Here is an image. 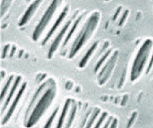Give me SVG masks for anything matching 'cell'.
<instances>
[{
  "label": "cell",
  "mask_w": 153,
  "mask_h": 128,
  "mask_svg": "<svg viewBox=\"0 0 153 128\" xmlns=\"http://www.w3.org/2000/svg\"><path fill=\"white\" fill-rule=\"evenodd\" d=\"M137 112H134L132 114V117H131V118L130 119V121H129V122L128 123V126H127V128H130L131 126H132L133 123H134L135 121V119H136V117H137Z\"/></svg>",
  "instance_id": "cell-23"
},
{
  "label": "cell",
  "mask_w": 153,
  "mask_h": 128,
  "mask_svg": "<svg viewBox=\"0 0 153 128\" xmlns=\"http://www.w3.org/2000/svg\"><path fill=\"white\" fill-rule=\"evenodd\" d=\"M99 20L100 12L98 11H95L89 17L71 45V50L69 54V59L75 57L78 51L91 37L95 30L97 29Z\"/></svg>",
  "instance_id": "cell-2"
},
{
  "label": "cell",
  "mask_w": 153,
  "mask_h": 128,
  "mask_svg": "<svg viewBox=\"0 0 153 128\" xmlns=\"http://www.w3.org/2000/svg\"><path fill=\"white\" fill-rule=\"evenodd\" d=\"M121 9H122V6H120V7L118 8L117 10H116L114 15H113V18L112 19H113L114 21L117 20L118 17H119V15L120 14V12H121Z\"/></svg>",
  "instance_id": "cell-25"
},
{
  "label": "cell",
  "mask_w": 153,
  "mask_h": 128,
  "mask_svg": "<svg viewBox=\"0 0 153 128\" xmlns=\"http://www.w3.org/2000/svg\"><path fill=\"white\" fill-rule=\"evenodd\" d=\"M58 108H57L56 109L54 110L53 113L51 114V116H50V118L49 119V121H47V123H46L45 127H44V128H51V125H52V123H53V121H54V118H56V115L57 114H58Z\"/></svg>",
  "instance_id": "cell-20"
},
{
  "label": "cell",
  "mask_w": 153,
  "mask_h": 128,
  "mask_svg": "<svg viewBox=\"0 0 153 128\" xmlns=\"http://www.w3.org/2000/svg\"><path fill=\"white\" fill-rule=\"evenodd\" d=\"M26 88H27V83H24L22 85L20 89H19V92H18V93H17V96H16V97H15V99H14L13 102L11 106H10L9 110H8L7 114H6L5 117H4V118H3V120H2V123H1L2 125H5L6 123L8 122V120L10 118V117L12 116V115H13V114L15 108H16L17 105H18L19 100H20L24 92H25Z\"/></svg>",
  "instance_id": "cell-10"
},
{
  "label": "cell",
  "mask_w": 153,
  "mask_h": 128,
  "mask_svg": "<svg viewBox=\"0 0 153 128\" xmlns=\"http://www.w3.org/2000/svg\"><path fill=\"white\" fill-rule=\"evenodd\" d=\"M13 0H2L1 3V12H0V15H1V17L4 16V15L6 13L9 9L10 6H11Z\"/></svg>",
  "instance_id": "cell-17"
},
{
  "label": "cell",
  "mask_w": 153,
  "mask_h": 128,
  "mask_svg": "<svg viewBox=\"0 0 153 128\" xmlns=\"http://www.w3.org/2000/svg\"><path fill=\"white\" fill-rule=\"evenodd\" d=\"M85 15V13H83L80 16H79L77 18V19L74 21V23H73V25H72V27L71 28V29H70V30L68 32V34H67V35L66 37H65V39L64 41V42H63V44H62V48H64L65 46H66L67 43H68L69 41L70 40V39L71 38L72 35H73L74 32H75V30H76V29H77L78 25H79V23H80V21H82V18H83L84 16Z\"/></svg>",
  "instance_id": "cell-13"
},
{
  "label": "cell",
  "mask_w": 153,
  "mask_h": 128,
  "mask_svg": "<svg viewBox=\"0 0 153 128\" xmlns=\"http://www.w3.org/2000/svg\"><path fill=\"white\" fill-rule=\"evenodd\" d=\"M52 80L53 79H49V80H48L47 81H46L44 83H42V85L39 87L38 89L36 92V93L34 94L33 97V98L31 99V101H30L29 105H28V107L27 108V112H26V114H25V123L27 122V121L28 120V117H29L30 114V112H31L32 110L33 109L34 106H35V105H36L38 99L40 98V95L43 94L44 92L46 90V89H47L48 88V86L50 85V83H51Z\"/></svg>",
  "instance_id": "cell-8"
},
{
  "label": "cell",
  "mask_w": 153,
  "mask_h": 128,
  "mask_svg": "<svg viewBox=\"0 0 153 128\" xmlns=\"http://www.w3.org/2000/svg\"><path fill=\"white\" fill-rule=\"evenodd\" d=\"M152 66H153V53H152V55L151 56V58H150L149 64H148L147 70H146V74H148V73L150 72V71L151 70Z\"/></svg>",
  "instance_id": "cell-24"
},
{
  "label": "cell",
  "mask_w": 153,
  "mask_h": 128,
  "mask_svg": "<svg viewBox=\"0 0 153 128\" xmlns=\"http://www.w3.org/2000/svg\"><path fill=\"white\" fill-rule=\"evenodd\" d=\"M76 112H77V105H76V102H73L71 105V111H70V114L69 116H68V120H67L65 128H70V127H71V125L74 122V118H75Z\"/></svg>",
  "instance_id": "cell-15"
},
{
  "label": "cell",
  "mask_w": 153,
  "mask_h": 128,
  "mask_svg": "<svg viewBox=\"0 0 153 128\" xmlns=\"http://www.w3.org/2000/svg\"><path fill=\"white\" fill-rule=\"evenodd\" d=\"M108 114L107 113V112H103V113L102 114L101 116L100 117V118L98 119V122H97V124H96L94 128H100V127L101 126V125H102V123L104 122L105 119V118H106V117L108 116Z\"/></svg>",
  "instance_id": "cell-22"
},
{
  "label": "cell",
  "mask_w": 153,
  "mask_h": 128,
  "mask_svg": "<svg viewBox=\"0 0 153 128\" xmlns=\"http://www.w3.org/2000/svg\"><path fill=\"white\" fill-rule=\"evenodd\" d=\"M56 91V84L55 81L52 80L51 83L44 92L38 103L35 105L27 122L25 123L26 127H31L38 122L55 99Z\"/></svg>",
  "instance_id": "cell-1"
},
{
  "label": "cell",
  "mask_w": 153,
  "mask_h": 128,
  "mask_svg": "<svg viewBox=\"0 0 153 128\" xmlns=\"http://www.w3.org/2000/svg\"><path fill=\"white\" fill-rule=\"evenodd\" d=\"M70 103H71V100L70 99H67L66 102H65L64 108H63L62 113H61L60 118H59V121H58V125H57L56 128H62V127L63 123H64V121H65V117H66L67 112H68V110H69Z\"/></svg>",
  "instance_id": "cell-14"
},
{
  "label": "cell",
  "mask_w": 153,
  "mask_h": 128,
  "mask_svg": "<svg viewBox=\"0 0 153 128\" xmlns=\"http://www.w3.org/2000/svg\"><path fill=\"white\" fill-rule=\"evenodd\" d=\"M112 120H113V117L112 116H110V118H108V120L106 122L103 128H108L109 126H110V125L111 124V121H112Z\"/></svg>",
  "instance_id": "cell-27"
},
{
  "label": "cell",
  "mask_w": 153,
  "mask_h": 128,
  "mask_svg": "<svg viewBox=\"0 0 153 128\" xmlns=\"http://www.w3.org/2000/svg\"><path fill=\"white\" fill-rule=\"evenodd\" d=\"M78 13V11L76 12V13L74 14L73 16H72L71 18L66 23H65V25L62 27V30H61L60 32L58 33V36H57L55 38L53 42L51 43V46H50V48H49V53H48V58H49V59H52V57H53L54 53H55V52L57 50V49L58 48L59 45L60 44L61 42H62L63 37H64V36L65 35V34H66L67 31L68 30L69 28L70 27V26H71L72 21H73L74 19H75L76 15H77Z\"/></svg>",
  "instance_id": "cell-6"
},
{
  "label": "cell",
  "mask_w": 153,
  "mask_h": 128,
  "mask_svg": "<svg viewBox=\"0 0 153 128\" xmlns=\"http://www.w3.org/2000/svg\"><path fill=\"white\" fill-rule=\"evenodd\" d=\"M152 45V41L147 39L143 42L141 47L139 48L133 63L132 71H131L130 79L132 81H136L141 75L151 53Z\"/></svg>",
  "instance_id": "cell-3"
},
{
  "label": "cell",
  "mask_w": 153,
  "mask_h": 128,
  "mask_svg": "<svg viewBox=\"0 0 153 128\" xmlns=\"http://www.w3.org/2000/svg\"><path fill=\"white\" fill-rule=\"evenodd\" d=\"M111 51H112V50H111V49H110L108 51H106L103 55V56H102V57L100 59V60L97 62V65H96L95 68H94V72L95 73L97 72H98V70H99V69L101 68V66H102V65H103L104 62L105 61L107 60V59H108L109 57V56L110 55Z\"/></svg>",
  "instance_id": "cell-16"
},
{
  "label": "cell",
  "mask_w": 153,
  "mask_h": 128,
  "mask_svg": "<svg viewBox=\"0 0 153 128\" xmlns=\"http://www.w3.org/2000/svg\"><path fill=\"white\" fill-rule=\"evenodd\" d=\"M100 112V110L98 109V108H97V109L94 110V111L92 115H91L90 118H89V120L88 121V123H87L86 127H85V128H91V127H92L94 123L95 122L96 119L97 118V117L98 115H99Z\"/></svg>",
  "instance_id": "cell-19"
},
{
  "label": "cell",
  "mask_w": 153,
  "mask_h": 128,
  "mask_svg": "<svg viewBox=\"0 0 153 128\" xmlns=\"http://www.w3.org/2000/svg\"><path fill=\"white\" fill-rule=\"evenodd\" d=\"M62 1L63 0H52L49 7L45 10V13H44L42 18L40 19L38 25L35 28L32 36V39L34 42H37L40 39L44 30L49 25L51 19L53 18L54 14H55L56 10L58 9V8L60 7Z\"/></svg>",
  "instance_id": "cell-4"
},
{
  "label": "cell",
  "mask_w": 153,
  "mask_h": 128,
  "mask_svg": "<svg viewBox=\"0 0 153 128\" xmlns=\"http://www.w3.org/2000/svg\"><path fill=\"white\" fill-rule=\"evenodd\" d=\"M69 10V6H65V8H64V9H63V10L62 11V12H61V13H60V16H59L58 18L56 19V22L54 23L53 26L51 27V29H50L49 32H48V33H47V36L45 37V39H44L43 42L42 43V45H45L46 43H47V42H48V41H49L50 39H51V37L53 36V34H54V32L56 31V30L59 27V26L61 24V23H62L63 21H64V19H65V17H66L67 15L68 14Z\"/></svg>",
  "instance_id": "cell-9"
},
{
  "label": "cell",
  "mask_w": 153,
  "mask_h": 128,
  "mask_svg": "<svg viewBox=\"0 0 153 128\" xmlns=\"http://www.w3.org/2000/svg\"><path fill=\"white\" fill-rule=\"evenodd\" d=\"M117 125H118V120L117 118H114L112 121H111L110 128H117Z\"/></svg>",
  "instance_id": "cell-26"
},
{
  "label": "cell",
  "mask_w": 153,
  "mask_h": 128,
  "mask_svg": "<svg viewBox=\"0 0 153 128\" xmlns=\"http://www.w3.org/2000/svg\"><path fill=\"white\" fill-rule=\"evenodd\" d=\"M43 0H35L30 5L28 6L27 10H26L25 14L23 15L20 21H19L18 25L19 26H24L27 25V23L30 21L32 17L34 16L38 8L42 4Z\"/></svg>",
  "instance_id": "cell-7"
},
{
  "label": "cell",
  "mask_w": 153,
  "mask_h": 128,
  "mask_svg": "<svg viewBox=\"0 0 153 128\" xmlns=\"http://www.w3.org/2000/svg\"><path fill=\"white\" fill-rule=\"evenodd\" d=\"M13 79H14V76L12 75L10 76L9 77V79H8V81L6 82V83L5 84V86H4L3 90H1V96H0V99H1V103H2V101H3V99H4V97L6 95V93H7L8 89L10 88V86L11 85L13 81Z\"/></svg>",
  "instance_id": "cell-18"
},
{
  "label": "cell",
  "mask_w": 153,
  "mask_h": 128,
  "mask_svg": "<svg viewBox=\"0 0 153 128\" xmlns=\"http://www.w3.org/2000/svg\"><path fill=\"white\" fill-rule=\"evenodd\" d=\"M98 42H96L95 43H94L89 48V49L87 50V53L85 54V56L83 57H82V60L80 61V62L79 63V67L80 68H83L84 67L86 66L87 62L89 61V59H90L91 56L93 55V53H94L96 50L98 48Z\"/></svg>",
  "instance_id": "cell-12"
},
{
  "label": "cell",
  "mask_w": 153,
  "mask_h": 128,
  "mask_svg": "<svg viewBox=\"0 0 153 128\" xmlns=\"http://www.w3.org/2000/svg\"><path fill=\"white\" fill-rule=\"evenodd\" d=\"M30 1V0H26V1H27V2H29Z\"/></svg>",
  "instance_id": "cell-28"
},
{
  "label": "cell",
  "mask_w": 153,
  "mask_h": 128,
  "mask_svg": "<svg viewBox=\"0 0 153 128\" xmlns=\"http://www.w3.org/2000/svg\"><path fill=\"white\" fill-rule=\"evenodd\" d=\"M105 1H110V0H105Z\"/></svg>",
  "instance_id": "cell-29"
},
{
  "label": "cell",
  "mask_w": 153,
  "mask_h": 128,
  "mask_svg": "<svg viewBox=\"0 0 153 128\" xmlns=\"http://www.w3.org/2000/svg\"><path fill=\"white\" fill-rule=\"evenodd\" d=\"M21 81H22V77H20V76L17 77V79H15V81L14 83H13V86L11 89H10L9 94H8V96L7 97V98H6L5 103H4V105L3 106V108H2L1 114L4 113V111H5L6 109V108H7L8 105V104H9L10 101H11L12 97H13V94H15V91H16V90H17V87L19 86V83H20Z\"/></svg>",
  "instance_id": "cell-11"
},
{
  "label": "cell",
  "mask_w": 153,
  "mask_h": 128,
  "mask_svg": "<svg viewBox=\"0 0 153 128\" xmlns=\"http://www.w3.org/2000/svg\"><path fill=\"white\" fill-rule=\"evenodd\" d=\"M129 14H130V10L128 9H126L125 11H124L123 15H122V17H121V19H120L119 20V26H122L124 24V23L126 22L127 18H128Z\"/></svg>",
  "instance_id": "cell-21"
},
{
  "label": "cell",
  "mask_w": 153,
  "mask_h": 128,
  "mask_svg": "<svg viewBox=\"0 0 153 128\" xmlns=\"http://www.w3.org/2000/svg\"><path fill=\"white\" fill-rule=\"evenodd\" d=\"M118 57H119V52L116 50L111 55V57L109 59L105 66L100 70L99 75L98 76V82L99 86H103L110 79L116 64H117Z\"/></svg>",
  "instance_id": "cell-5"
}]
</instances>
